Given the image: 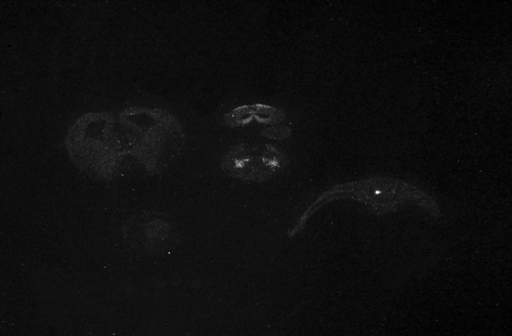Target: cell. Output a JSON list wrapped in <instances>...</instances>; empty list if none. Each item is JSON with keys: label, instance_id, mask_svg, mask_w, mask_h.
I'll use <instances>...</instances> for the list:
<instances>
[{"label": "cell", "instance_id": "cell-2", "mask_svg": "<svg viewBox=\"0 0 512 336\" xmlns=\"http://www.w3.org/2000/svg\"><path fill=\"white\" fill-rule=\"evenodd\" d=\"M288 164V156L276 146L239 144L227 152L222 165L232 178L263 183L281 174Z\"/></svg>", "mask_w": 512, "mask_h": 336}, {"label": "cell", "instance_id": "cell-4", "mask_svg": "<svg viewBox=\"0 0 512 336\" xmlns=\"http://www.w3.org/2000/svg\"><path fill=\"white\" fill-rule=\"evenodd\" d=\"M291 131L286 128V126H282V128H278V126H271V128L266 129L263 132L264 137L273 139V140H284L290 137Z\"/></svg>", "mask_w": 512, "mask_h": 336}, {"label": "cell", "instance_id": "cell-1", "mask_svg": "<svg viewBox=\"0 0 512 336\" xmlns=\"http://www.w3.org/2000/svg\"><path fill=\"white\" fill-rule=\"evenodd\" d=\"M344 198H352L365 203L376 216L394 212L407 203H415L433 218L440 219L442 217L436 200L419 188L398 179L372 178L337 185L322 194L297 221L289 232V237L303 231L309 219L327 203Z\"/></svg>", "mask_w": 512, "mask_h": 336}, {"label": "cell", "instance_id": "cell-3", "mask_svg": "<svg viewBox=\"0 0 512 336\" xmlns=\"http://www.w3.org/2000/svg\"><path fill=\"white\" fill-rule=\"evenodd\" d=\"M252 118L264 123L275 124L284 120L285 113L270 106L253 105L239 107L226 115L227 124L231 126H242L250 122Z\"/></svg>", "mask_w": 512, "mask_h": 336}]
</instances>
